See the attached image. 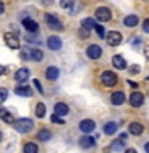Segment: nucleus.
<instances>
[{"instance_id":"20","label":"nucleus","mask_w":149,"mask_h":153,"mask_svg":"<svg viewBox=\"0 0 149 153\" xmlns=\"http://www.w3.org/2000/svg\"><path fill=\"white\" fill-rule=\"evenodd\" d=\"M0 120L5 123H8V124H13L14 123V118H13V115L8 112L7 108H0Z\"/></svg>"},{"instance_id":"25","label":"nucleus","mask_w":149,"mask_h":153,"mask_svg":"<svg viewBox=\"0 0 149 153\" xmlns=\"http://www.w3.org/2000/svg\"><path fill=\"white\" fill-rule=\"evenodd\" d=\"M45 113H47L45 104H43V102H38L37 107H35V117H37V118H43V117H45Z\"/></svg>"},{"instance_id":"14","label":"nucleus","mask_w":149,"mask_h":153,"mask_svg":"<svg viewBox=\"0 0 149 153\" xmlns=\"http://www.w3.org/2000/svg\"><path fill=\"white\" fill-rule=\"evenodd\" d=\"M128 131H130V134H133V136H141L143 131H144V128H143L141 123L132 121V123L128 124Z\"/></svg>"},{"instance_id":"2","label":"nucleus","mask_w":149,"mask_h":153,"mask_svg":"<svg viewBox=\"0 0 149 153\" xmlns=\"http://www.w3.org/2000/svg\"><path fill=\"white\" fill-rule=\"evenodd\" d=\"M13 124H14V131L19 134H26L29 131H32V128H34V121L31 118H19Z\"/></svg>"},{"instance_id":"45","label":"nucleus","mask_w":149,"mask_h":153,"mask_svg":"<svg viewBox=\"0 0 149 153\" xmlns=\"http://www.w3.org/2000/svg\"><path fill=\"white\" fill-rule=\"evenodd\" d=\"M147 80H149V78H147Z\"/></svg>"},{"instance_id":"1","label":"nucleus","mask_w":149,"mask_h":153,"mask_svg":"<svg viewBox=\"0 0 149 153\" xmlns=\"http://www.w3.org/2000/svg\"><path fill=\"white\" fill-rule=\"evenodd\" d=\"M21 57L23 59H31V61H42L43 59V51L38 50V48H23L21 50Z\"/></svg>"},{"instance_id":"37","label":"nucleus","mask_w":149,"mask_h":153,"mask_svg":"<svg viewBox=\"0 0 149 153\" xmlns=\"http://www.w3.org/2000/svg\"><path fill=\"white\" fill-rule=\"evenodd\" d=\"M143 29H144V32H146V33H149V19H146V21H144Z\"/></svg>"},{"instance_id":"23","label":"nucleus","mask_w":149,"mask_h":153,"mask_svg":"<svg viewBox=\"0 0 149 153\" xmlns=\"http://www.w3.org/2000/svg\"><path fill=\"white\" fill-rule=\"evenodd\" d=\"M123 24L127 27H135L138 24V16H135V14H130V16H127L123 19Z\"/></svg>"},{"instance_id":"22","label":"nucleus","mask_w":149,"mask_h":153,"mask_svg":"<svg viewBox=\"0 0 149 153\" xmlns=\"http://www.w3.org/2000/svg\"><path fill=\"white\" fill-rule=\"evenodd\" d=\"M117 123H114V121H109V123H106L104 124V134H108V136H112V134H115L117 132Z\"/></svg>"},{"instance_id":"19","label":"nucleus","mask_w":149,"mask_h":153,"mask_svg":"<svg viewBox=\"0 0 149 153\" xmlns=\"http://www.w3.org/2000/svg\"><path fill=\"white\" fill-rule=\"evenodd\" d=\"M55 113L58 117H66L67 113H69V107H67V104L64 102H58L55 105Z\"/></svg>"},{"instance_id":"31","label":"nucleus","mask_w":149,"mask_h":153,"mask_svg":"<svg viewBox=\"0 0 149 153\" xmlns=\"http://www.w3.org/2000/svg\"><path fill=\"white\" fill-rule=\"evenodd\" d=\"M7 97H8V91L5 88H0V102H5Z\"/></svg>"},{"instance_id":"7","label":"nucleus","mask_w":149,"mask_h":153,"mask_svg":"<svg viewBox=\"0 0 149 153\" xmlns=\"http://www.w3.org/2000/svg\"><path fill=\"white\" fill-rule=\"evenodd\" d=\"M45 19H47V24H48V27H50V29L62 30V22L56 16H53V14H45Z\"/></svg>"},{"instance_id":"21","label":"nucleus","mask_w":149,"mask_h":153,"mask_svg":"<svg viewBox=\"0 0 149 153\" xmlns=\"http://www.w3.org/2000/svg\"><path fill=\"white\" fill-rule=\"evenodd\" d=\"M79 145H80L82 148H91V147H95V139L90 137V136H85V137L80 139Z\"/></svg>"},{"instance_id":"5","label":"nucleus","mask_w":149,"mask_h":153,"mask_svg":"<svg viewBox=\"0 0 149 153\" xmlns=\"http://www.w3.org/2000/svg\"><path fill=\"white\" fill-rule=\"evenodd\" d=\"M5 38V43L8 45V48H11V50H18L19 48V38L16 33H13V32H7L3 35Z\"/></svg>"},{"instance_id":"4","label":"nucleus","mask_w":149,"mask_h":153,"mask_svg":"<svg viewBox=\"0 0 149 153\" xmlns=\"http://www.w3.org/2000/svg\"><path fill=\"white\" fill-rule=\"evenodd\" d=\"M95 16H96V19H98V21L106 22V21H109V19L112 18V13H111V10H109V8H106V7H99V8H96Z\"/></svg>"},{"instance_id":"11","label":"nucleus","mask_w":149,"mask_h":153,"mask_svg":"<svg viewBox=\"0 0 149 153\" xmlns=\"http://www.w3.org/2000/svg\"><path fill=\"white\" fill-rule=\"evenodd\" d=\"M29 76H31V72H29V69L23 67V69H19L16 74H14V80H16L18 83H26V81L29 80Z\"/></svg>"},{"instance_id":"38","label":"nucleus","mask_w":149,"mask_h":153,"mask_svg":"<svg viewBox=\"0 0 149 153\" xmlns=\"http://www.w3.org/2000/svg\"><path fill=\"white\" fill-rule=\"evenodd\" d=\"M7 72H8V69H7V67L0 64V75H5V74H7Z\"/></svg>"},{"instance_id":"40","label":"nucleus","mask_w":149,"mask_h":153,"mask_svg":"<svg viewBox=\"0 0 149 153\" xmlns=\"http://www.w3.org/2000/svg\"><path fill=\"white\" fill-rule=\"evenodd\" d=\"M3 11H5V5H3L2 0H0V14H3Z\"/></svg>"},{"instance_id":"29","label":"nucleus","mask_w":149,"mask_h":153,"mask_svg":"<svg viewBox=\"0 0 149 153\" xmlns=\"http://www.w3.org/2000/svg\"><path fill=\"white\" fill-rule=\"evenodd\" d=\"M72 5H74V0H59V7L61 8H71Z\"/></svg>"},{"instance_id":"15","label":"nucleus","mask_w":149,"mask_h":153,"mask_svg":"<svg viewBox=\"0 0 149 153\" xmlns=\"http://www.w3.org/2000/svg\"><path fill=\"white\" fill-rule=\"evenodd\" d=\"M112 65L119 70H123V69H127V61H125L120 54H115L112 57Z\"/></svg>"},{"instance_id":"36","label":"nucleus","mask_w":149,"mask_h":153,"mask_svg":"<svg viewBox=\"0 0 149 153\" xmlns=\"http://www.w3.org/2000/svg\"><path fill=\"white\" fill-rule=\"evenodd\" d=\"M128 70H130V74H139V67L138 65H132Z\"/></svg>"},{"instance_id":"8","label":"nucleus","mask_w":149,"mask_h":153,"mask_svg":"<svg viewBox=\"0 0 149 153\" xmlns=\"http://www.w3.org/2000/svg\"><path fill=\"white\" fill-rule=\"evenodd\" d=\"M95 128H96V124L93 120H82L79 123V129L85 134H90L91 131H95Z\"/></svg>"},{"instance_id":"33","label":"nucleus","mask_w":149,"mask_h":153,"mask_svg":"<svg viewBox=\"0 0 149 153\" xmlns=\"http://www.w3.org/2000/svg\"><path fill=\"white\" fill-rule=\"evenodd\" d=\"M79 35L82 38H88V29H85V27H80V30H79Z\"/></svg>"},{"instance_id":"13","label":"nucleus","mask_w":149,"mask_h":153,"mask_svg":"<svg viewBox=\"0 0 149 153\" xmlns=\"http://www.w3.org/2000/svg\"><path fill=\"white\" fill-rule=\"evenodd\" d=\"M143 102H144V96L141 93H138V91L130 96V105L132 107H141Z\"/></svg>"},{"instance_id":"9","label":"nucleus","mask_w":149,"mask_h":153,"mask_svg":"<svg viewBox=\"0 0 149 153\" xmlns=\"http://www.w3.org/2000/svg\"><path fill=\"white\" fill-rule=\"evenodd\" d=\"M101 54H103V51H101L99 45H90L87 48V56H88L90 59H99Z\"/></svg>"},{"instance_id":"44","label":"nucleus","mask_w":149,"mask_h":153,"mask_svg":"<svg viewBox=\"0 0 149 153\" xmlns=\"http://www.w3.org/2000/svg\"><path fill=\"white\" fill-rule=\"evenodd\" d=\"M2 137H3V136H2V132H0V140H2Z\"/></svg>"},{"instance_id":"3","label":"nucleus","mask_w":149,"mask_h":153,"mask_svg":"<svg viewBox=\"0 0 149 153\" xmlns=\"http://www.w3.org/2000/svg\"><path fill=\"white\" fill-rule=\"evenodd\" d=\"M101 81H103V85L112 88V86H115V83H117V75L111 70H104L103 74H101Z\"/></svg>"},{"instance_id":"39","label":"nucleus","mask_w":149,"mask_h":153,"mask_svg":"<svg viewBox=\"0 0 149 153\" xmlns=\"http://www.w3.org/2000/svg\"><path fill=\"white\" fill-rule=\"evenodd\" d=\"M144 56H146V59L149 61V46H146V48H144Z\"/></svg>"},{"instance_id":"18","label":"nucleus","mask_w":149,"mask_h":153,"mask_svg":"<svg viewBox=\"0 0 149 153\" xmlns=\"http://www.w3.org/2000/svg\"><path fill=\"white\" fill-rule=\"evenodd\" d=\"M111 102L114 105H122L125 102V94L122 91H115V93H112V96H111Z\"/></svg>"},{"instance_id":"27","label":"nucleus","mask_w":149,"mask_h":153,"mask_svg":"<svg viewBox=\"0 0 149 153\" xmlns=\"http://www.w3.org/2000/svg\"><path fill=\"white\" fill-rule=\"evenodd\" d=\"M23 152L24 153H38V147L35 145V143H32V142H27L26 145H24Z\"/></svg>"},{"instance_id":"32","label":"nucleus","mask_w":149,"mask_h":153,"mask_svg":"<svg viewBox=\"0 0 149 153\" xmlns=\"http://www.w3.org/2000/svg\"><path fill=\"white\" fill-rule=\"evenodd\" d=\"M96 32H98V35H99V38H104V29H103V26H99V24H96Z\"/></svg>"},{"instance_id":"26","label":"nucleus","mask_w":149,"mask_h":153,"mask_svg":"<svg viewBox=\"0 0 149 153\" xmlns=\"http://www.w3.org/2000/svg\"><path fill=\"white\" fill-rule=\"evenodd\" d=\"M37 137H38V140H42V142H48L51 139V132L48 131V129H42V131H38Z\"/></svg>"},{"instance_id":"42","label":"nucleus","mask_w":149,"mask_h":153,"mask_svg":"<svg viewBox=\"0 0 149 153\" xmlns=\"http://www.w3.org/2000/svg\"><path fill=\"white\" fill-rule=\"evenodd\" d=\"M125 153H138L136 150H135V148H128V150L127 152H125Z\"/></svg>"},{"instance_id":"30","label":"nucleus","mask_w":149,"mask_h":153,"mask_svg":"<svg viewBox=\"0 0 149 153\" xmlns=\"http://www.w3.org/2000/svg\"><path fill=\"white\" fill-rule=\"evenodd\" d=\"M26 40H27V43H40V40H38V38H37L35 35H34V33H31V32L27 33Z\"/></svg>"},{"instance_id":"34","label":"nucleus","mask_w":149,"mask_h":153,"mask_svg":"<svg viewBox=\"0 0 149 153\" xmlns=\"http://www.w3.org/2000/svg\"><path fill=\"white\" fill-rule=\"evenodd\" d=\"M51 121H53V123H59V124H62V123H64V120L59 118V117H58V115L55 113V115L51 117Z\"/></svg>"},{"instance_id":"28","label":"nucleus","mask_w":149,"mask_h":153,"mask_svg":"<svg viewBox=\"0 0 149 153\" xmlns=\"http://www.w3.org/2000/svg\"><path fill=\"white\" fill-rule=\"evenodd\" d=\"M123 148V140H114L112 142V145H111V150H114V152H120Z\"/></svg>"},{"instance_id":"17","label":"nucleus","mask_w":149,"mask_h":153,"mask_svg":"<svg viewBox=\"0 0 149 153\" xmlns=\"http://www.w3.org/2000/svg\"><path fill=\"white\" fill-rule=\"evenodd\" d=\"M45 76H47V80H50V81H55L58 76H59V69L55 65H51V67H48L47 72H45Z\"/></svg>"},{"instance_id":"35","label":"nucleus","mask_w":149,"mask_h":153,"mask_svg":"<svg viewBox=\"0 0 149 153\" xmlns=\"http://www.w3.org/2000/svg\"><path fill=\"white\" fill-rule=\"evenodd\" d=\"M34 86L38 89V93H43V88L40 86V81H38V80H34Z\"/></svg>"},{"instance_id":"41","label":"nucleus","mask_w":149,"mask_h":153,"mask_svg":"<svg viewBox=\"0 0 149 153\" xmlns=\"http://www.w3.org/2000/svg\"><path fill=\"white\" fill-rule=\"evenodd\" d=\"M128 85L132 86V88H138V83H135V81H128Z\"/></svg>"},{"instance_id":"43","label":"nucleus","mask_w":149,"mask_h":153,"mask_svg":"<svg viewBox=\"0 0 149 153\" xmlns=\"http://www.w3.org/2000/svg\"><path fill=\"white\" fill-rule=\"evenodd\" d=\"M144 150H146V153H149V142L146 143V145H144Z\"/></svg>"},{"instance_id":"24","label":"nucleus","mask_w":149,"mask_h":153,"mask_svg":"<svg viewBox=\"0 0 149 153\" xmlns=\"http://www.w3.org/2000/svg\"><path fill=\"white\" fill-rule=\"evenodd\" d=\"M96 24H98V22H95V19H93V18H85L84 21H82L80 26H82V27H85V29H88V30H91V29H95V27H96Z\"/></svg>"},{"instance_id":"10","label":"nucleus","mask_w":149,"mask_h":153,"mask_svg":"<svg viewBox=\"0 0 149 153\" xmlns=\"http://www.w3.org/2000/svg\"><path fill=\"white\" fill-rule=\"evenodd\" d=\"M21 24L24 26V29H26L27 32H31V33H35V32L38 30V24H37V21H34V19H31V18H24Z\"/></svg>"},{"instance_id":"6","label":"nucleus","mask_w":149,"mask_h":153,"mask_svg":"<svg viewBox=\"0 0 149 153\" xmlns=\"http://www.w3.org/2000/svg\"><path fill=\"white\" fill-rule=\"evenodd\" d=\"M106 40H108V45H111V46H119L120 43H122L123 37H122V33H120V32L112 30V32H109V33H108Z\"/></svg>"},{"instance_id":"16","label":"nucleus","mask_w":149,"mask_h":153,"mask_svg":"<svg viewBox=\"0 0 149 153\" xmlns=\"http://www.w3.org/2000/svg\"><path fill=\"white\" fill-rule=\"evenodd\" d=\"M14 93H16L18 96H23V97H31L32 89L26 85H21V86H16V88H14Z\"/></svg>"},{"instance_id":"12","label":"nucleus","mask_w":149,"mask_h":153,"mask_svg":"<svg viewBox=\"0 0 149 153\" xmlns=\"http://www.w3.org/2000/svg\"><path fill=\"white\" fill-rule=\"evenodd\" d=\"M47 45H48V48H50V50H53V51H58V50H61L62 42H61V38H59V37L51 35V37H48Z\"/></svg>"}]
</instances>
